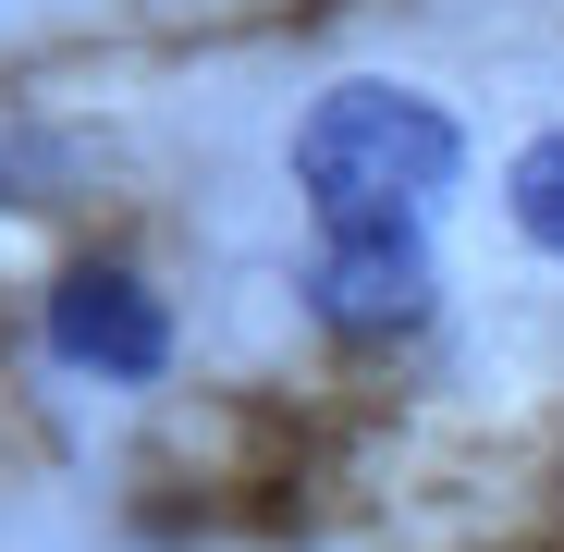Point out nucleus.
Listing matches in <instances>:
<instances>
[{
	"mask_svg": "<svg viewBox=\"0 0 564 552\" xmlns=\"http://www.w3.org/2000/svg\"><path fill=\"white\" fill-rule=\"evenodd\" d=\"M466 172L454 111H430L417 86L356 74L295 123V184H307V221L319 234H430L442 184Z\"/></svg>",
	"mask_w": 564,
	"mask_h": 552,
	"instance_id": "1",
	"label": "nucleus"
},
{
	"mask_svg": "<svg viewBox=\"0 0 564 552\" xmlns=\"http://www.w3.org/2000/svg\"><path fill=\"white\" fill-rule=\"evenodd\" d=\"M50 356L86 368V381H160L172 368V307L135 283L123 258H74L62 283H50Z\"/></svg>",
	"mask_w": 564,
	"mask_h": 552,
	"instance_id": "2",
	"label": "nucleus"
},
{
	"mask_svg": "<svg viewBox=\"0 0 564 552\" xmlns=\"http://www.w3.org/2000/svg\"><path fill=\"white\" fill-rule=\"evenodd\" d=\"M307 307L332 332H405L430 307V234H319Z\"/></svg>",
	"mask_w": 564,
	"mask_h": 552,
	"instance_id": "3",
	"label": "nucleus"
},
{
	"mask_svg": "<svg viewBox=\"0 0 564 552\" xmlns=\"http://www.w3.org/2000/svg\"><path fill=\"white\" fill-rule=\"evenodd\" d=\"M503 209H516V234H528V246H552V258H564V123L516 148V172H503Z\"/></svg>",
	"mask_w": 564,
	"mask_h": 552,
	"instance_id": "4",
	"label": "nucleus"
}]
</instances>
